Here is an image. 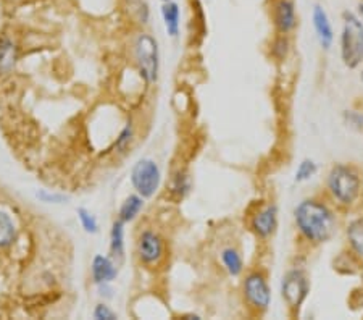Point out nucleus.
Returning <instances> with one entry per match:
<instances>
[{
  "label": "nucleus",
  "mask_w": 363,
  "mask_h": 320,
  "mask_svg": "<svg viewBox=\"0 0 363 320\" xmlns=\"http://www.w3.org/2000/svg\"><path fill=\"white\" fill-rule=\"evenodd\" d=\"M344 120H345V123H347V126H350L352 130L359 131L363 135V112H355V110H345Z\"/></svg>",
  "instance_id": "obj_25"
},
{
  "label": "nucleus",
  "mask_w": 363,
  "mask_h": 320,
  "mask_svg": "<svg viewBox=\"0 0 363 320\" xmlns=\"http://www.w3.org/2000/svg\"><path fill=\"white\" fill-rule=\"evenodd\" d=\"M221 264L231 277H239L244 270V259L236 248H225L220 254Z\"/></svg>",
  "instance_id": "obj_15"
},
{
  "label": "nucleus",
  "mask_w": 363,
  "mask_h": 320,
  "mask_svg": "<svg viewBox=\"0 0 363 320\" xmlns=\"http://www.w3.org/2000/svg\"><path fill=\"white\" fill-rule=\"evenodd\" d=\"M99 291H101V296L104 298H112V288H110V283H101L97 285Z\"/></svg>",
  "instance_id": "obj_29"
},
{
  "label": "nucleus",
  "mask_w": 363,
  "mask_h": 320,
  "mask_svg": "<svg viewBox=\"0 0 363 320\" xmlns=\"http://www.w3.org/2000/svg\"><path fill=\"white\" fill-rule=\"evenodd\" d=\"M250 228L262 240L274 235L278 228V207L274 204L262 207L250 219Z\"/></svg>",
  "instance_id": "obj_10"
},
{
  "label": "nucleus",
  "mask_w": 363,
  "mask_h": 320,
  "mask_svg": "<svg viewBox=\"0 0 363 320\" xmlns=\"http://www.w3.org/2000/svg\"><path fill=\"white\" fill-rule=\"evenodd\" d=\"M78 219L81 222V226H83L86 233H89V235H97L99 233V222L96 219V215H94L91 211H87L86 207H79L78 211Z\"/></svg>",
  "instance_id": "obj_20"
},
{
  "label": "nucleus",
  "mask_w": 363,
  "mask_h": 320,
  "mask_svg": "<svg viewBox=\"0 0 363 320\" xmlns=\"http://www.w3.org/2000/svg\"><path fill=\"white\" fill-rule=\"evenodd\" d=\"M134 58H136L140 77L147 83H157L160 70V55L155 38H152L147 33H140L136 38V43H134Z\"/></svg>",
  "instance_id": "obj_4"
},
{
  "label": "nucleus",
  "mask_w": 363,
  "mask_h": 320,
  "mask_svg": "<svg viewBox=\"0 0 363 320\" xmlns=\"http://www.w3.org/2000/svg\"><path fill=\"white\" fill-rule=\"evenodd\" d=\"M128 7L139 23L145 25L149 21V5L145 0H128Z\"/></svg>",
  "instance_id": "obj_24"
},
{
  "label": "nucleus",
  "mask_w": 363,
  "mask_h": 320,
  "mask_svg": "<svg viewBox=\"0 0 363 320\" xmlns=\"http://www.w3.org/2000/svg\"><path fill=\"white\" fill-rule=\"evenodd\" d=\"M244 298L259 314L267 312L272 304V289L262 272H250L244 280Z\"/></svg>",
  "instance_id": "obj_7"
},
{
  "label": "nucleus",
  "mask_w": 363,
  "mask_h": 320,
  "mask_svg": "<svg viewBox=\"0 0 363 320\" xmlns=\"http://www.w3.org/2000/svg\"><path fill=\"white\" fill-rule=\"evenodd\" d=\"M143 207H144V197H140L138 193L130 194L125 199V202L121 204L118 219L125 224L133 222V220L139 215V212L143 211Z\"/></svg>",
  "instance_id": "obj_17"
},
{
  "label": "nucleus",
  "mask_w": 363,
  "mask_h": 320,
  "mask_svg": "<svg viewBox=\"0 0 363 320\" xmlns=\"http://www.w3.org/2000/svg\"><path fill=\"white\" fill-rule=\"evenodd\" d=\"M110 251H112L113 259L125 258V222L115 220L110 231Z\"/></svg>",
  "instance_id": "obj_16"
},
{
  "label": "nucleus",
  "mask_w": 363,
  "mask_h": 320,
  "mask_svg": "<svg viewBox=\"0 0 363 320\" xmlns=\"http://www.w3.org/2000/svg\"><path fill=\"white\" fill-rule=\"evenodd\" d=\"M16 238V226L9 214L0 211V248H9Z\"/></svg>",
  "instance_id": "obj_19"
},
{
  "label": "nucleus",
  "mask_w": 363,
  "mask_h": 320,
  "mask_svg": "<svg viewBox=\"0 0 363 320\" xmlns=\"http://www.w3.org/2000/svg\"><path fill=\"white\" fill-rule=\"evenodd\" d=\"M94 319L97 320H116L118 319V316L110 309V307L107 304H97L96 309H94Z\"/></svg>",
  "instance_id": "obj_27"
},
{
  "label": "nucleus",
  "mask_w": 363,
  "mask_h": 320,
  "mask_svg": "<svg viewBox=\"0 0 363 320\" xmlns=\"http://www.w3.org/2000/svg\"><path fill=\"white\" fill-rule=\"evenodd\" d=\"M160 2L163 4V2H172V0H160Z\"/></svg>",
  "instance_id": "obj_32"
},
{
  "label": "nucleus",
  "mask_w": 363,
  "mask_h": 320,
  "mask_svg": "<svg viewBox=\"0 0 363 320\" xmlns=\"http://www.w3.org/2000/svg\"><path fill=\"white\" fill-rule=\"evenodd\" d=\"M341 57L344 65L354 70L363 62V23L352 11L342 13Z\"/></svg>",
  "instance_id": "obj_3"
},
{
  "label": "nucleus",
  "mask_w": 363,
  "mask_h": 320,
  "mask_svg": "<svg viewBox=\"0 0 363 320\" xmlns=\"http://www.w3.org/2000/svg\"><path fill=\"white\" fill-rule=\"evenodd\" d=\"M172 191L178 197H184L191 191V178L186 172H178L172 182Z\"/></svg>",
  "instance_id": "obj_23"
},
{
  "label": "nucleus",
  "mask_w": 363,
  "mask_h": 320,
  "mask_svg": "<svg viewBox=\"0 0 363 320\" xmlns=\"http://www.w3.org/2000/svg\"><path fill=\"white\" fill-rule=\"evenodd\" d=\"M165 255V244L159 233L145 230L138 240V258L144 265H159Z\"/></svg>",
  "instance_id": "obj_8"
},
{
  "label": "nucleus",
  "mask_w": 363,
  "mask_h": 320,
  "mask_svg": "<svg viewBox=\"0 0 363 320\" xmlns=\"http://www.w3.org/2000/svg\"><path fill=\"white\" fill-rule=\"evenodd\" d=\"M18 60V49L9 36H0V73H10Z\"/></svg>",
  "instance_id": "obj_14"
},
{
  "label": "nucleus",
  "mask_w": 363,
  "mask_h": 320,
  "mask_svg": "<svg viewBox=\"0 0 363 320\" xmlns=\"http://www.w3.org/2000/svg\"><path fill=\"white\" fill-rule=\"evenodd\" d=\"M310 293V282L302 269H292L284 273L281 280V296L289 309L298 311Z\"/></svg>",
  "instance_id": "obj_6"
},
{
  "label": "nucleus",
  "mask_w": 363,
  "mask_h": 320,
  "mask_svg": "<svg viewBox=\"0 0 363 320\" xmlns=\"http://www.w3.org/2000/svg\"><path fill=\"white\" fill-rule=\"evenodd\" d=\"M359 13H360V16L363 18V2L359 4Z\"/></svg>",
  "instance_id": "obj_31"
},
{
  "label": "nucleus",
  "mask_w": 363,
  "mask_h": 320,
  "mask_svg": "<svg viewBox=\"0 0 363 320\" xmlns=\"http://www.w3.org/2000/svg\"><path fill=\"white\" fill-rule=\"evenodd\" d=\"M133 135H134V131H133V125H131V121H130V123H126V126L123 128V131L120 133L118 139H116V144H115L116 148H118V149H125L126 145L131 143Z\"/></svg>",
  "instance_id": "obj_28"
},
{
  "label": "nucleus",
  "mask_w": 363,
  "mask_h": 320,
  "mask_svg": "<svg viewBox=\"0 0 363 320\" xmlns=\"http://www.w3.org/2000/svg\"><path fill=\"white\" fill-rule=\"evenodd\" d=\"M360 79H362V83H363V72L360 73Z\"/></svg>",
  "instance_id": "obj_33"
},
{
  "label": "nucleus",
  "mask_w": 363,
  "mask_h": 320,
  "mask_svg": "<svg viewBox=\"0 0 363 320\" xmlns=\"http://www.w3.org/2000/svg\"><path fill=\"white\" fill-rule=\"evenodd\" d=\"M183 319H196V320H201V316H197V314H187V316H183Z\"/></svg>",
  "instance_id": "obj_30"
},
{
  "label": "nucleus",
  "mask_w": 363,
  "mask_h": 320,
  "mask_svg": "<svg viewBox=\"0 0 363 320\" xmlns=\"http://www.w3.org/2000/svg\"><path fill=\"white\" fill-rule=\"evenodd\" d=\"M92 280L96 285L101 283H112L116 277H118V269H116L115 262L107 258V255L97 254L92 260L91 267Z\"/></svg>",
  "instance_id": "obj_12"
},
{
  "label": "nucleus",
  "mask_w": 363,
  "mask_h": 320,
  "mask_svg": "<svg viewBox=\"0 0 363 320\" xmlns=\"http://www.w3.org/2000/svg\"><path fill=\"white\" fill-rule=\"evenodd\" d=\"M312 20L315 33H317V38L320 40V45L325 50H330L333 43H335V31H333L330 16H328L326 10L321 7V5H315Z\"/></svg>",
  "instance_id": "obj_11"
},
{
  "label": "nucleus",
  "mask_w": 363,
  "mask_h": 320,
  "mask_svg": "<svg viewBox=\"0 0 363 320\" xmlns=\"http://www.w3.org/2000/svg\"><path fill=\"white\" fill-rule=\"evenodd\" d=\"M297 230L307 241L321 244L331 240L336 231V217L323 201L306 199L294 211Z\"/></svg>",
  "instance_id": "obj_1"
},
{
  "label": "nucleus",
  "mask_w": 363,
  "mask_h": 320,
  "mask_svg": "<svg viewBox=\"0 0 363 320\" xmlns=\"http://www.w3.org/2000/svg\"><path fill=\"white\" fill-rule=\"evenodd\" d=\"M289 38L286 34H279V36L272 43V55L277 58L278 62H283L289 54Z\"/></svg>",
  "instance_id": "obj_22"
},
{
  "label": "nucleus",
  "mask_w": 363,
  "mask_h": 320,
  "mask_svg": "<svg viewBox=\"0 0 363 320\" xmlns=\"http://www.w3.org/2000/svg\"><path fill=\"white\" fill-rule=\"evenodd\" d=\"M36 197L44 204H65L69 199V197L65 194L50 193V191H47V189H39L36 193Z\"/></svg>",
  "instance_id": "obj_26"
},
{
  "label": "nucleus",
  "mask_w": 363,
  "mask_h": 320,
  "mask_svg": "<svg viewBox=\"0 0 363 320\" xmlns=\"http://www.w3.org/2000/svg\"><path fill=\"white\" fill-rule=\"evenodd\" d=\"M317 172H318V167L312 159H303L296 170V182L297 183L308 182L310 178H313L315 175H317Z\"/></svg>",
  "instance_id": "obj_21"
},
{
  "label": "nucleus",
  "mask_w": 363,
  "mask_h": 320,
  "mask_svg": "<svg viewBox=\"0 0 363 320\" xmlns=\"http://www.w3.org/2000/svg\"><path fill=\"white\" fill-rule=\"evenodd\" d=\"M162 18H163V25H165L168 36L178 38L179 29H181V9L174 0H172V2H163Z\"/></svg>",
  "instance_id": "obj_13"
},
{
  "label": "nucleus",
  "mask_w": 363,
  "mask_h": 320,
  "mask_svg": "<svg viewBox=\"0 0 363 320\" xmlns=\"http://www.w3.org/2000/svg\"><path fill=\"white\" fill-rule=\"evenodd\" d=\"M130 178L136 193L140 197H144V199H149V197L154 196L160 188L162 173L159 165H157L154 160L140 159L134 164Z\"/></svg>",
  "instance_id": "obj_5"
},
{
  "label": "nucleus",
  "mask_w": 363,
  "mask_h": 320,
  "mask_svg": "<svg viewBox=\"0 0 363 320\" xmlns=\"http://www.w3.org/2000/svg\"><path fill=\"white\" fill-rule=\"evenodd\" d=\"M328 191L333 199L341 206H352L359 199L362 182L355 168L344 164H336L331 167L326 180Z\"/></svg>",
  "instance_id": "obj_2"
},
{
  "label": "nucleus",
  "mask_w": 363,
  "mask_h": 320,
  "mask_svg": "<svg viewBox=\"0 0 363 320\" xmlns=\"http://www.w3.org/2000/svg\"><path fill=\"white\" fill-rule=\"evenodd\" d=\"M347 240L352 251L363 259V219H355L349 224Z\"/></svg>",
  "instance_id": "obj_18"
},
{
  "label": "nucleus",
  "mask_w": 363,
  "mask_h": 320,
  "mask_svg": "<svg viewBox=\"0 0 363 320\" xmlns=\"http://www.w3.org/2000/svg\"><path fill=\"white\" fill-rule=\"evenodd\" d=\"M273 23L279 34H291L297 28V11L294 0H274L273 9Z\"/></svg>",
  "instance_id": "obj_9"
}]
</instances>
